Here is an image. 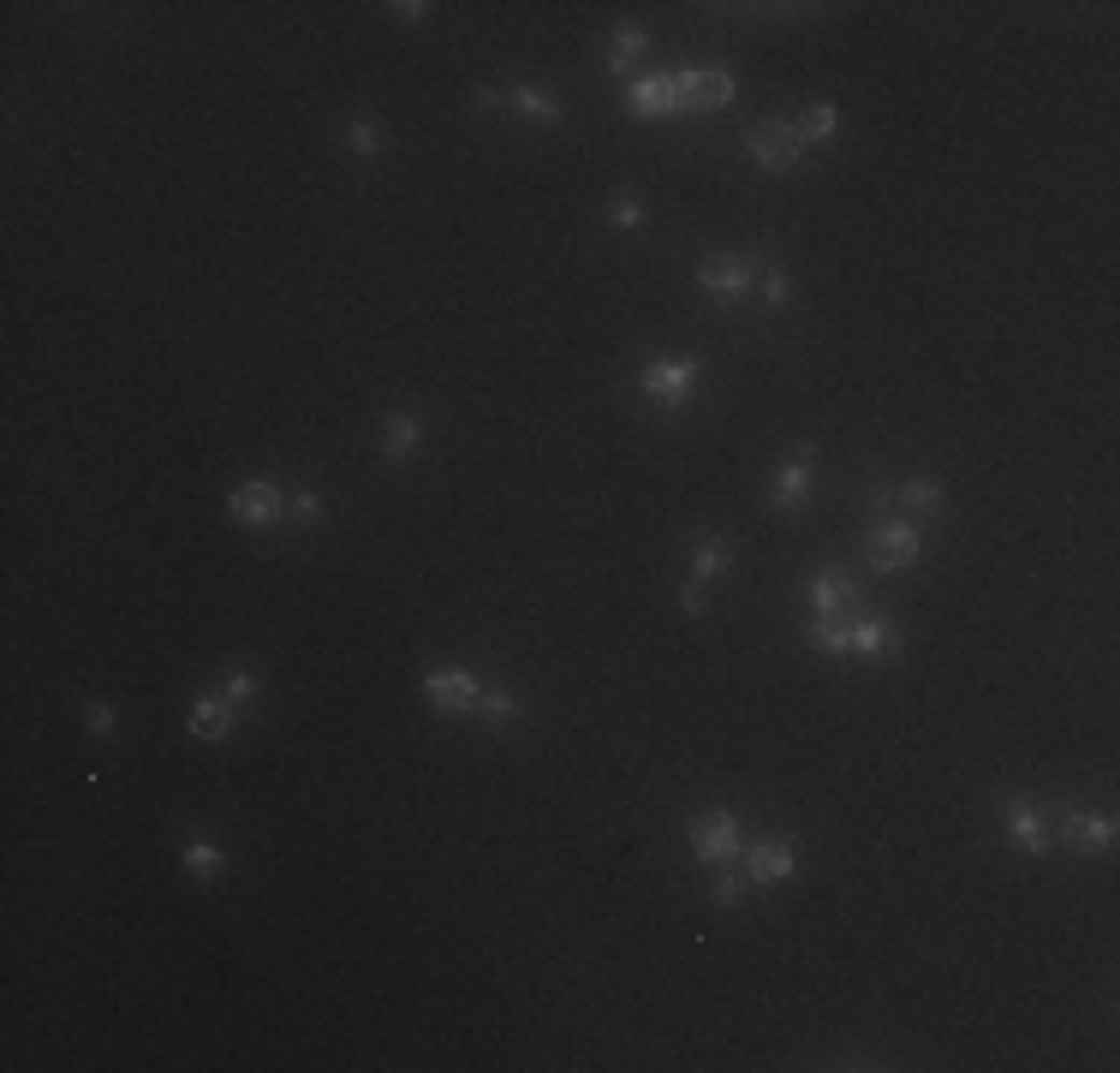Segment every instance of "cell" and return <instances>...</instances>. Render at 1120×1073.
Wrapping results in <instances>:
<instances>
[{
  "label": "cell",
  "instance_id": "1",
  "mask_svg": "<svg viewBox=\"0 0 1120 1073\" xmlns=\"http://www.w3.org/2000/svg\"><path fill=\"white\" fill-rule=\"evenodd\" d=\"M817 650H852V656H882V650H901V633L889 621H817L811 626Z\"/></svg>",
  "mask_w": 1120,
  "mask_h": 1073
},
{
  "label": "cell",
  "instance_id": "2",
  "mask_svg": "<svg viewBox=\"0 0 1120 1073\" xmlns=\"http://www.w3.org/2000/svg\"><path fill=\"white\" fill-rule=\"evenodd\" d=\"M746 150H751V161H757V168H769V173H786V168H798V161H805V138H798V126H781V119H769V126L751 131Z\"/></svg>",
  "mask_w": 1120,
  "mask_h": 1073
},
{
  "label": "cell",
  "instance_id": "3",
  "mask_svg": "<svg viewBox=\"0 0 1120 1073\" xmlns=\"http://www.w3.org/2000/svg\"><path fill=\"white\" fill-rule=\"evenodd\" d=\"M697 376H704V364H697V358H656V364H644V376H638V382H644L650 400L680 406V400H692Z\"/></svg>",
  "mask_w": 1120,
  "mask_h": 1073
},
{
  "label": "cell",
  "instance_id": "4",
  "mask_svg": "<svg viewBox=\"0 0 1120 1073\" xmlns=\"http://www.w3.org/2000/svg\"><path fill=\"white\" fill-rule=\"evenodd\" d=\"M692 847H697V859H704V865H727V859L746 853V847H739V823L727 811L697 817V823H692Z\"/></svg>",
  "mask_w": 1120,
  "mask_h": 1073
},
{
  "label": "cell",
  "instance_id": "5",
  "mask_svg": "<svg viewBox=\"0 0 1120 1073\" xmlns=\"http://www.w3.org/2000/svg\"><path fill=\"white\" fill-rule=\"evenodd\" d=\"M674 102H680V114H692V108H727L734 102V79L727 72H674Z\"/></svg>",
  "mask_w": 1120,
  "mask_h": 1073
},
{
  "label": "cell",
  "instance_id": "6",
  "mask_svg": "<svg viewBox=\"0 0 1120 1073\" xmlns=\"http://www.w3.org/2000/svg\"><path fill=\"white\" fill-rule=\"evenodd\" d=\"M227 513L239 519V525H274V519H281V490L263 483V478H251V483H239V490L227 495Z\"/></svg>",
  "mask_w": 1120,
  "mask_h": 1073
},
{
  "label": "cell",
  "instance_id": "7",
  "mask_svg": "<svg viewBox=\"0 0 1120 1073\" xmlns=\"http://www.w3.org/2000/svg\"><path fill=\"white\" fill-rule=\"evenodd\" d=\"M424 692H429V704H436V710H471V704L483 698L477 674H465V668H436L424 680Z\"/></svg>",
  "mask_w": 1120,
  "mask_h": 1073
},
{
  "label": "cell",
  "instance_id": "8",
  "mask_svg": "<svg viewBox=\"0 0 1120 1073\" xmlns=\"http://www.w3.org/2000/svg\"><path fill=\"white\" fill-rule=\"evenodd\" d=\"M870 561H876L882 573L912 567V561H918V525H906V519L882 525V531H876V543H870Z\"/></svg>",
  "mask_w": 1120,
  "mask_h": 1073
},
{
  "label": "cell",
  "instance_id": "9",
  "mask_svg": "<svg viewBox=\"0 0 1120 1073\" xmlns=\"http://www.w3.org/2000/svg\"><path fill=\"white\" fill-rule=\"evenodd\" d=\"M769 502L781 507V513H793V507L811 502V441H805V448H798V460L781 471V478H775V495H769Z\"/></svg>",
  "mask_w": 1120,
  "mask_h": 1073
},
{
  "label": "cell",
  "instance_id": "10",
  "mask_svg": "<svg viewBox=\"0 0 1120 1073\" xmlns=\"http://www.w3.org/2000/svg\"><path fill=\"white\" fill-rule=\"evenodd\" d=\"M793 847L786 841H757L746 853V877H757V883H781V877H793Z\"/></svg>",
  "mask_w": 1120,
  "mask_h": 1073
},
{
  "label": "cell",
  "instance_id": "11",
  "mask_svg": "<svg viewBox=\"0 0 1120 1073\" xmlns=\"http://www.w3.org/2000/svg\"><path fill=\"white\" fill-rule=\"evenodd\" d=\"M697 281H704V293H715V298H746L751 293V263H739V257L704 263V269H697Z\"/></svg>",
  "mask_w": 1120,
  "mask_h": 1073
},
{
  "label": "cell",
  "instance_id": "12",
  "mask_svg": "<svg viewBox=\"0 0 1120 1073\" xmlns=\"http://www.w3.org/2000/svg\"><path fill=\"white\" fill-rule=\"evenodd\" d=\"M1061 841H1067V847H1079V853H1096V847H1108V841H1115V823H1108L1103 811H1073L1067 823H1061Z\"/></svg>",
  "mask_w": 1120,
  "mask_h": 1073
},
{
  "label": "cell",
  "instance_id": "13",
  "mask_svg": "<svg viewBox=\"0 0 1120 1073\" xmlns=\"http://www.w3.org/2000/svg\"><path fill=\"white\" fill-rule=\"evenodd\" d=\"M1007 835H1013L1019 847H1025V853H1044V847H1049L1044 811H1037L1031 800H1013V805H1007Z\"/></svg>",
  "mask_w": 1120,
  "mask_h": 1073
},
{
  "label": "cell",
  "instance_id": "14",
  "mask_svg": "<svg viewBox=\"0 0 1120 1073\" xmlns=\"http://www.w3.org/2000/svg\"><path fill=\"white\" fill-rule=\"evenodd\" d=\"M632 114H638V119L680 114V102H674V79H644V84H638V90H632Z\"/></svg>",
  "mask_w": 1120,
  "mask_h": 1073
},
{
  "label": "cell",
  "instance_id": "15",
  "mask_svg": "<svg viewBox=\"0 0 1120 1073\" xmlns=\"http://www.w3.org/2000/svg\"><path fill=\"white\" fill-rule=\"evenodd\" d=\"M852 596H859V591H852V579H847L840 567H823V573L811 579V603L823 608V615H840V608H852Z\"/></svg>",
  "mask_w": 1120,
  "mask_h": 1073
},
{
  "label": "cell",
  "instance_id": "16",
  "mask_svg": "<svg viewBox=\"0 0 1120 1073\" xmlns=\"http://www.w3.org/2000/svg\"><path fill=\"white\" fill-rule=\"evenodd\" d=\"M417 441H424V424H417L412 412H394L382 429V453L387 460H406V453H417Z\"/></svg>",
  "mask_w": 1120,
  "mask_h": 1073
},
{
  "label": "cell",
  "instance_id": "17",
  "mask_svg": "<svg viewBox=\"0 0 1120 1073\" xmlns=\"http://www.w3.org/2000/svg\"><path fill=\"white\" fill-rule=\"evenodd\" d=\"M192 734L197 739H227L232 734V704L227 698H203L192 710Z\"/></svg>",
  "mask_w": 1120,
  "mask_h": 1073
},
{
  "label": "cell",
  "instance_id": "18",
  "mask_svg": "<svg viewBox=\"0 0 1120 1073\" xmlns=\"http://www.w3.org/2000/svg\"><path fill=\"white\" fill-rule=\"evenodd\" d=\"M513 108L525 119H542V126H554V119H561V102H554L549 90H537V84H519L513 90Z\"/></svg>",
  "mask_w": 1120,
  "mask_h": 1073
},
{
  "label": "cell",
  "instance_id": "19",
  "mask_svg": "<svg viewBox=\"0 0 1120 1073\" xmlns=\"http://www.w3.org/2000/svg\"><path fill=\"white\" fill-rule=\"evenodd\" d=\"M894 507H906V513H930V507H941V483L936 478H912L894 490Z\"/></svg>",
  "mask_w": 1120,
  "mask_h": 1073
},
{
  "label": "cell",
  "instance_id": "20",
  "mask_svg": "<svg viewBox=\"0 0 1120 1073\" xmlns=\"http://www.w3.org/2000/svg\"><path fill=\"white\" fill-rule=\"evenodd\" d=\"M722 567H727V549L715 543V537H704V543L692 549V584H709Z\"/></svg>",
  "mask_w": 1120,
  "mask_h": 1073
},
{
  "label": "cell",
  "instance_id": "21",
  "mask_svg": "<svg viewBox=\"0 0 1120 1073\" xmlns=\"http://www.w3.org/2000/svg\"><path fill=\"white\" fill-rule=\"evenodd\" d=\"M185 871H192V877H221V871H227V853L209 847V841H192V847H185Z\"/></svg>",
  "mask_w": 1120,
  "mask_h": 1073
},
{
  "label": "cell",
  "instance_id": "22",
  "mask_svg": "<svg viewBox=\"0 0 1120 1073\" xmlns=\"http://www.w3.org/2000/svg\"><path fill=\"white\" fill-rule=\"evenodd\" d=\"M638 54H644V30H638V25H620L614 30V48H608V72H620V66L638 60Z\"/></svg>",
  "mask_w": 1120,
  "mask_h": 1073
},
{
  "label": "cell",
  "instance_id": "23",
  "mask_svg": "<svg viewBox=\"0 0 1120 1073\" xmlns=\"http://www.w3.org/2000/svg\"><path fill=\"white\" fill-rule=\"evenodd\" d=\"M477 710H483V722H519V698H513V692H483Z\"/></svg>",
  "mask_w": 1120,
  "mask_h": 1073
},
{
  "label": "cell",
  "instance_id": "24",
  "mask_svg": "<svg viewBox=\"0 0 1120 1073\" xmlns=\"http://www.w3.org/2000/svg\"><path fill=\"white\" fill-rule=\"evenodd\" d=\"M835 126H840V119H835V108H828V102H817L811 114H805V131H798V138H835Z\"/></svg>",
  "mask_w": 1120,
  "mask_h": 1073
},
{
  "label": "cell",
  "instance_id": "25",
  "mask_svg": "<svg viewBox=\"0 0 1120 1073\" xmlns=\"http://www.w3.org/2000/svg\"><path fill=\"white\" fill-rule=\"evenodd\" d=\"M352 150H358V156H375V150H382V126H375V119H352Z\"/></svg>",
  "mask_w": 1120,
  "mask_h": 1073
},
{
  "label": "cell",
  "instance_id": "26",
  "mask_svg": "<svg viewBox=\"0 0 1120 1073\" xmlns=\"http://www.w3.org/2000/svg\"><path fill=\"white\" fill-rule=\"evenodd\" d=\"M286 513H293L298 525H316V519H323V502H316V495H293V502H286Z\"/></svg>",
  "mask_w": 1120,
  "mask_h": 1073
},
{
  "label": "cell",
  "instance_id": "27",
  "mask_svg": "<svg viewBox=\"0 0 1120 1073\" xmlns=\"http://www.w3.org/2000/svg\"><path fill=\"white\" fill-rule=\"evenodd\" d=\"M84 722H90V734H96V739H108V734H114V710H108V704H84Z\"/></svg>",
  "mask_w": 1120,
  "mask_h": 1073
},
{
  "label": "cell",
  "instance_id": "28",
  "mask_svg": "<svg viewBox=\"0 0 1120 1073\" xmlns=\"http://www.w3.org/2000/svg\"><path fill=\"white\" fill-rule=\"evenodd\" d=\"M257 692V680H251L245 668H227V704H239V698H251Z\"/></svg>",
  "mask_w": 1120,
  "mask_h": 1073
},
{
  "label": "cell",
  "instance_id": "29",
  "mask_svg": "<svg viewBox=\"0 0 1120 1073\" xmlns=\"http://www.w3.org/2000/svg\"><path fill=\"white\" fill-rule=\"evenodd\" d=\"M608 215H614L620 227H638V221H644V209H638V197H614V209H608Z\"/></svg>",
  "mask_w": 1120,
  "mask_h": 1073
},
{
  "label": "cell",
  "instance_id": "30",
  "mask_svg": "<svg viewBox=\"0 0 1120 1073\" xmlns=\"http://www.w3.org/2000/svg\"><path fill=\"white\" fill-rule=\"evenodd\" d=\"M763 305H769V311L786 305V274H763Z\"/></svg>",
  "mask_w": 1120,
  "mask_h": 1073
},
{
  "label": "cell",
  "instance_id": "31",
  "mask_svg": "<svg viewBox=\"0 0 1120 1073\" xmlns=\"http://www.w3.org/2000/svg\"><path fill=\"white\" fill-rule=\"evenodd\" d=\"M739 894H746L739 877H715V906H739Z\"/></svg>",
  "mask_w": 1120,
  "mask_h": 1073
},
{
  "label": "cell",
  "instance_id": "32",
  "mask_svg": "<svg viewBox=\"0 0 1120 1073\" xmlns=\"http://www.w3.org/2000/svg\"><path fill=\"white\" fill-rule=\"evenodd\" d=\"M507 102H513V96H501V90H477V114H501Z\"/></svg>",
  "mask_w": 1120,
  "mask_h": 1073
},
{
  "label": "cell",
  "instance_id": "33",
  "mask_svg": "<svg viewBox=\"0 0 1120 1073\" xmlns=\"http://www.w3.org/2000/svg\"><path fill=\"white\" fill-rule=\"evenodd\" d=\"M387 13H399L406 25H424V18H429V6H424V0H417V6H412V0H399V6H387Z\"/></svg>",
  "mask_w": 1120,
  "mask_h": 1073
},
{
  "label": "cell",
  "instance_id": "34",
  "mask_svg": "<svg viewBox=\"0 0 1120 1073\" xmlns=\"http://www.w3.org/2000/svg\"><path fill=\"white\" fill-rule=\"evenodd\" d=\"M680 608H685V615H704V608H709V596L697 591V584H685V591H680Z\"/></svg>",
  "mask_w": 1120,
  "mask_h": 1073
}]
</instances>
